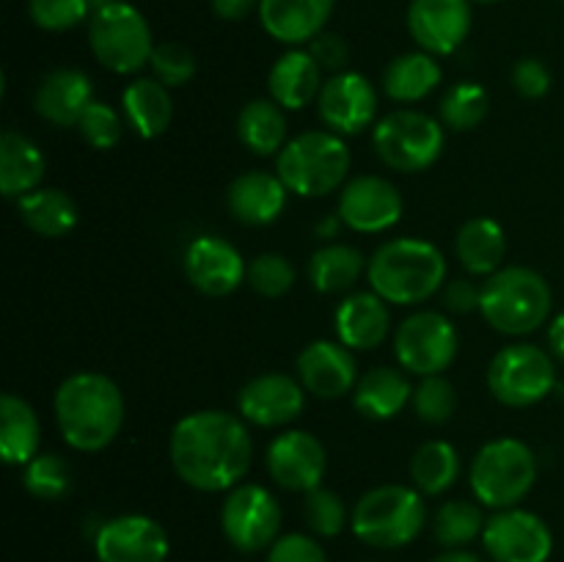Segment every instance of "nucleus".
I'll return each mask as SVG.
<instances>
[{"instance_id": "bb28decb", "label": "nucleus", "mask_w": 564, "mask_h": 562, "mask_svg": "<svg viewBox=\"0 0 564 562\" xmlns=\"http://www.w3.org/2000/svg\"><path fill=\"white\" fill-rule=\"evenodd\" d=\"M124 119L141 138H160L174 119V99L158 77H138L121 94Z\"/></svg>"}, {"instance_id": "c03bdc74", "label": "nucleus", "mask_w": 564, "mask_h": 562, "mask_svg": "<svg viewBox=\"0 0 564 562\" xmlns=\"http://www.w3.org/2000/svg\"><path fill=\"white\" fill-rule=\"evenodd\" d=\"M91 6V0H31L28 11H31L33 25L58 33L72 31L80 22H86Z\"/></svg>"}, {"instance_id": "603ef678", "label": "nucleus", "mask_w": 564, "mask_h": 562, "mask_svg": "<svg viewBox=\"0 0 564 562\" xmlns=\"http://www.w3.org/2000/svg\"><path fill=\"white\" fill-rule=\"evenodd\" d=\"M549 345H551V353H554V356L564 364V312H560L554 320H551Z\"/></svg>"}, {"instance_id": "f03ea898", "label": "nucleus", "mask_w": 564, "mask_h": 562, "mask_svg": "<svg viewBox=\"0 0 564 562\" xmlns=\"http://www.w3.org/2000/svg\"><path fill=\"white\" fill-rule=\"evenodd\" d=\"M55 422L77 452L110 446L124 424V397L102 372H75L55 391Z\"/></svg>"}, {"instance_id": "473e14b6", "label": "nucleus", "mask_w": 564, "mask_h": 562, "mask_svg": "<svg viewBox=\"0 0 564 562\" xmlns=\"http://www.w3.org/2000/svg\"><path fill=\"white\" fill-rule=\"evenodd\" d=\"M441 64L435 55L416 50V53L397 55L383 72V88L394 102H419L441 86Z\"/></svg>"}, {"instance_id": "cd10ccee", "label": "nucleus", "mask_w": 564, "mask_h": 562, "mask_svg": "<svg viewBox=\"0 0 564 562\" xmlns=\"http://www.w3.org/2000/svg\"><path fill=\"white\" fill-rule=\"evenodd\" d=\"M44 154L31 138L6 130L0 136V193L6 198H20L36 191L44 180Z\"/></svg>"}, {"instance_id": "09e8293b", "label": "nucleus", "mask_w": 564, "mask_h": 562, "mask_svg": "<svg viewBox=\"0 0 564 562\" xmlns=\"http://www.w3.org/2000/svg\"><path fill=\"white\" fill-rule=\"evenodd\" d=\"M308 53L314 55V61L319 64V69H328L339 75L347 64V55H350V47H347L345 39L339 33H319L317 39H312V47Z\"/></svg>"}, {"instance_id": "f704fd0d", "label": "nucleus", "mask_w": 564, "mask_h": 562, "mask_svg": "<svg viewBox=\"0 0 564 562\" xmlns=\"http://www.w3.org/2000/svg\"><path fill=\"white\" fill-rule=\"evenodd\" d=\"M367 259L358 248L345 246V242H330L308 259V281L323 295H339L347 292L358 279H361Z\"/></svg>"}, {"instance_id": "c85d7f7f", "label": "nucleus", "mask_w": 564, "mask_h": 562, "mask_svg": "<svg viewBox=\"0 0 564 562\" xmlns=\"http://www.w3.org/2000/svg\"><path fill=\"white\" fill-rule=\"evenodd\" d=\"M411 397L413 386L400 369L375 367L356 383L352 406H356V411L361 417L375 419V422H386V419L397 417L411 402Z\"/></svg>"}, {"instance_id": "f257e3e1", "label": "nucleus", "mask_w": 564, "mask_h": 562, "mask_svg": "<svg viewBox=\"0 0 564 562\" xmlns=\"http://www.w3.org/2000/svg\"><path fill=\"white\" fill-rule=\"evenodd\" d=\"M171 466L182 483L204 494L240 485L251 468L253 441L246 419L229 411H196L182 417L171 430Z\"/></svg>"}, {"instance_id": "6e6d98bb", "label": "nucleus", "mask_w": 564, "mask_h": 562, "mask_svg": "<svg viewBox=\"0 0 564 562\" xmlns=\"http://www.w3.org/2000/svg\"><path fill=\"white\" fill-rule=\"evenodd\" d=\"M94 6H105V3H121V0H91Z\"/></svg>"}, {"instance_id": "0eeeda50", "label": "nucleus", "mask_w": 564, "mask_h": 562, "mask_svg": "<svg viewBox=\"0 0 564 562\" xmlns=\"http://www.w3.org/2000/svg\"><path fill=\"white\" fill-rule=\"evenodd\" d=\"M471 490L477 501L494 510L516 507L538 479V457L518 439H494L474 455Z\"/></svg>"}, {"instance_id": "5701e85b", "label": "nucleus", "mask_w": 564, "mask_h": 562, "mask_svg": "<svg viewBox=\"0 0 564 562\" xmlns=\"http://www.w3.org/2000/svg\"><path fill=\"white\" fill-rule=\"evenodd\" d=\"M94 102L91 77L72 66L47 72L33 97V108L55 127H77L80 116Z\"/></svg>"}, {"instance_id": "a211bd4d", "label": "nucleus", "mask_w": 564, "mask_h": 562, "mask_svg": "<svg viewBox=\"0 0 564 562\" xmlns=\"http://www.w3.org/2000/svg\"><path fill=\"white\" fill-rule=\"evenodd\" d=\"M99 562H165L169 534L149 516H119L99 527L94 538Z\"/></svg>"}, {"instance_id": "c9c22d12", "label": "nucleus", "mask_w": 564, "mask_h": 562, "mask_svg": "<svg viewBox=\"0 0 564 562\" xmlns=\"http://www.w3.org/2000/svg\"><path fill=\"white\" fill-rule=\"evenodd\" d=\"M460 477V455L449 441H427L416 450L411 461L413 488L427 496L449 490Z\"/></svg>"}, {"instance_id": "423d86ee", "label": "nucleus", "mask_w": 564, "mask_h": 562, "mask_svg": "<svg viewBox=\"0 0 564 562\" xmlns=\"http://www.w3.org/2000/svg\"><path fill=\"white\" fill-rule=\"evenodd\" d=\"M427 510L416 488L380 485L367 490L352 510V532L372 549H402L419 538Z\"/></svg>"}, {"instance_id": "7c9ffc66", "label": "nucleus", "mask_w": 564, "mask_h": 562, "mask_svg": "<svg viewBox=\"0 0 564 562\" xmlns=\"http://www.w3.org/2000/svg\"><path fill=\"white\" fill-rule=\"evenodd\" d=\"M455 251L471 275H494L507 257V235L494 218H471L457 231Z\"/></svg>"}, {"instance_id": "3c124183", "label": "nucleus", "mask_w": 564, "mask_h": 562, "mask_svg": "<svg viewBox=\"0 0 564 562\" xmlns=\"http://www.w3.org/2000/svg\"><path fill=\"white\" fill-rule=\"evenodd\" d=\"M213 6L215 17L226 22H237V20H246L253 9H259V0H209Z\"/></svg>"}, {"instance_id": "20e7f679", "label": "nucleus", "mask_w": 564, "mask_h": 562, "mask_svg": "<svg viewBox=\"0 0 564 562\" xmlns=\"http://www.w3.org/2000/svg\"><path fill=\"white\" fill-rule=\"evenodd\" d=\"M551 306H554V292L549 281L532 268H512L496 270L488 275L479 295V312L494 325L499 334L523 336L538 331L549 320Z\"/></svg>"}, {"instance_id": "4d7b16f0", "label": "nucleus", "mask_w": 564, "mask_h": 562, "mask_svg": "<svg viewBox=\"0 0 564 562\" xmlns=\"http://www.w3.org/2000/svg\"><path fill=\"white\" fill-rule=\"evenodd\" d=\"M471 3H501V0H471Z\"/></svg>"}, {"instance_id": "412c9836", "label": "nucleus", "mask_w": 564, "mask_h": 562, "mask_svg": "<svg viewBox=\"0 0 564 562\" xmlns=\"http://www.w3.org/2000/svg\"><path fill=\"white\" fill-rule=\"evenodd\" d=\"M297 378L303 389L323 400L345 397L358 383V367L350 347L341 342L317 339L306 345L297 356Z\"/></svg>"}, {"instance_id": "8fccbe9b", "label": "nucleus", "mask_w": 564, "mask_h": 562, "mask_svg": "<svg viewBox=\"0 0 564 562\" xmlns=\"http://www.w3.org/2000/svg\"><path fill=\"white\" fill-rule=\"evenodd\" d=\"M479 295H482V287L471 284V281L455 279L444 287V306L449 312L468 314L474 309H479Z\"/></svg>"}, {"instance_id": "a18cd8bd", "label": "nucleus", "mask_w": 564, "mask_h": 562, "mask_svg": "<svg viewBox=\"0 0 564 562\" xmlns=\"http://www.w3.org/2000/svg\"><path fill=\"white\" fill-rule=\"evenodd\" d=\"M77 130H80L83 141H86L88 147L113 149L116 143H119L124 125H121V116L116 114L108 102L94 99L86 108V114L80 116V121H77Z\"/></svg>"}, {"instance_id": "b1692460", "label": "nucleus", "mask_w": 564, "mask_h": 562, "mask_svg": "<svg viewBox=\"0 0 564 562\" xmlns=\"http://www.w3.org/2000/svg\"><path fill=\"white\" fill-rule=\"evenodd\" d=\"M286 193L290 191L279 174L253 169L235 176V182L226 191V204L240 224L268 226L279 220L286 209Z\"/></svg>"}, {"instance_id": "72a5a7b5", "label": "nucleus", "mask_w": 564, "mask_h": 562, "mask_svg": "<svg viewBox=\"0 0 564 562\" xmlns=\"http://www.w3.org/2000/svg\"><path fill=\"white\" fill-rule=\"evenodd\" d=\"M17 213L25 220L28 229L42 237H64L75 229L77 207L69 193L58 187H36L17 198Z\"/></svg>"}, {"instance_id": "5fc2aeb1", "label": "nucleus", "mask_w": 564, "mask_h": 562, "mask_svg": "<svg viewBox=\"0 0 564 562\" xmlns=\"http://www.w3.org/2000/svg\"><path fill=\"white\" fill-rule=\"evenodd\" d=\"M339 224H341L339 215H336V218H325L323 224L317 226V237H330V235H336V229H339Z\"/></svg>"}, {"instance_id": "ddd939ff", "label": "nucleus", "mask_w": 564, "mask_h": 562, "mask_svg": "<svg viewBox=\"0 0 564 562\" xmlns=\"http://www.w3.org/2000/svg\"><path fill=\"white\" fill-rule=\"evenodd\" d=\"M485 551L494 562H549L554 534L549 523L529 510H499L485 523Z\"/></svg>"}, {"instance_id": "2eb2a0df", "label": "nucleus", "mask_w": 564, "mask_h": 562, "mask_svg": "<svg viewBox=\"0 0 564 562\" xmlns=\"http://www.w3.org/2000/svg\"><path fill=\"white\" fill-rule=\"evenodd\" d=\"M268 472L281 488L297 490V494H308V490L319 488L328 472V455L325 446L319 444L317 435L306 433V430H286V433L275 435L268 446Z\"/></svg>"}, {"instance_id": "aec40b11", "label": "nucleus", "mask_w": 564, "mask_h": 562, "mask_svg": "<svg viewBox=\"0 0 564 562\" xmlns=\"http://www.w3.org/2000/svg\"><path fill=\"white\" fill-rule=\"evenodd\" d=\"M185 275L198 292L209 298H224L235 292L248 275L242 253L229 240L215 235H202L187 246Z\"/></svg>"}, {"instance_id": "39448f33", "label": "nucleus", "mask_w": 564, "mask_h": 562, "mask_svg": "<svg viewBox=\"0 0 564 562\" xmlns=\"http://www.w3.org/2000/svg\"><path fill=\"white\" fill-rule=\"evenodd\" d=\"M350 149L330 130H308L286 141L275 160V174L286 191L303 198L328 196L347 180Z\"/></svg>"}, {"instance_id": "6e6552de", "label": "nucleus", "mask_w": 564, "mask_h": 562, "mask_svg": "<svg viewBox=\"0 0 564 562\" xmlns=\"http://www.w3.org/2000/svg\"><path fill=\"white\" fill-rule=\"evenodd\" d=\"M88 44H91L94 58L116 75L141 72L158 47L147 17L127 0L94 9L88 20Z\"/></svg>"}, {"instance_id": "a19ab883", "label": "nucleus", "mask_w": 564, "mask_h": 562, "mask_svg": "<svg viewBox=\"0 0 564 562\" xmlns=\"http://www.w3.org/2000/svg\"><path fill=\"white\" fill-rule=\"evenodd\" d=\"M303 516H306L308 529L319 538H336L347 527V507L339 494L328 488H314L303 501Z\"/></svg>"}, {"instance_id": "79ce46f5", "label": "nucleus", "mask_w": 564, "mask_h": 562, "mask_svg": "<svg viewBox=\"0 0 564 562\" xmlns=\"http://www.w3.org/2000/svg\"><path fill=\"white\" fill-rule=\"evenodd\" d=\"M149 66H152L154 77L169 88L185 86V83H191L198 72L196 55H193V50L182 42H160L158 47H154Z\"/></svg>"}, {"instance_id": "9d476101", "label": "nucleus", "mask_w": 564, "mask_h": 562, "mask_svg": "<svg viewBox=\"0 0 564 562\" xmlns=\"http://www.w3.org/2000/svg\"><path fill=\"white\" fill-rule=\"evenodd\" d=\"M488 386L507 408H529L556 389V367L543 347L516 342L501 347L488 367Z\"/></svg>"}, {"instance_id": "393cba45", "label": "nucleus", "mask_w": 564, "mask_h": 562, "mask_svg": "<svg viewBox=\"0 0 564 562\" xmlns=\"http://www.w3.org/2000/svg\"><path fill=\"white\" fill-rule=\"evenodd\" d=\"M336 336L350 350H375L391 328L389 303L378 292H352L336 309Z\"/></svg>"}, {"instance_id": "a878e982", "label": "nucleus", "mask_w": 564, "mask_h": 562, "mask_svg": "<svg viewBox=\"0 0 564 562\" xmlns=\"http://www.w3.org/2000/svg\"><path fill=\"white\" fill-rule=\"evenodd\" d=\"M270 99L284 110H301L323 91V69L308 50H286L268 75Z\"/></svg>"}, {"instance_id": "f3484780", "label": "nucleus", "mask_w": 564, "mask_h": 562, "mask_svg": "<svg viewBox=\"0 0 564 562\" xmlns=\"http://www.w3.org/2000/svg\"><path fill=\"white\" fill-rule=\"evenodd\" d=\"M408 31L430 55H452L471 31V0H411Z\"/></svg>"}, {"instance_id": "1a4fd4ad", "label": "nucleus", "mask_w": 564, "mask_h": 562, "mask_svg": "<svg viewBox=\"0 0 564 562\" xmlns=\"http://www.w3.org/2000/svg\"><path fill=\"white\" fill-rule=\"evenodd\" d=\"M444 127L422 110H394L375 125V152L389 169L416 174L430 169L444 152Z\"/></svg>"}, {"instance_id": "9b49d317", "label": "nucleus", "mask_w": 564, "mask_h": 562, "mask_svg": "<svg viewBox=\"0 0 564 562\" xmlns=\"http://www.w3.org/2000/svg\"><path fill=\"white\" fill-rule=\"evenodd\" d=\"M220 527L226 540L242 554H257L279 540L281 505L268 488L242 483L231 488L220 507Z\"/></svg>"}, {"instance_id": "49530a36", "label": "nucleus", "mask_w": 564, "mask_h": 562, "mask_svg": "<svg viewBox=\"0 0 564 562\" xmlns=\"http://www.w3.org/2000/svg\"><path fill=\"white\" fill-rule=\"evenodd\" d=\"M268 562H328L323 545L314 538L301 532L281 534L273 545H270Z\"/></svg>"}, {"instance_id": "864d4df0", "label": "nucleus", "mask_w": 564, "mask_h": 562, "mask_svg": "<svg viewBox=\"0 0 564 562\" xmlns=\"http://www.w3.org/2000/svg\"><path fill=\"white\" fill-rule=\"evenodd\" d=\"M433 562H482L477 554H471V551H463V549H449L444 551V554L435 556Z\"/></svg>"}, {"instance_id": "6ab92c4d", "label": "nucleus", "mask_w": 564, "mask_h": 562, "mask_svg": "<svg viewBox=\"0 0 564 562\" xmlns=\"http://www.w3.org/2000/svg\"><path fill=\"white\" fill-rule=\"evenodd\" d=\"M306 406V389L284 372H268L248 380L237 395V411L257 428H284Z\"/></svg>"}, {"instance_id": "4c0bfd02", "label": "nucleus", "mask_w": 564, "mask_h": 562, "mask_svg": "<svg viewBox=\"0 0 564 562\" xmlns=\"http://www.w3.org/2000/svg\"><path fill=\"white\" fill-rule=\"evenodd\" d=\"M488 116V91L479 83H455L441 99V121L449 130H474Z\"/></svg>"}, {"instance_id": "37998d69", "label": "nucleus", "mask_w": 564, "mask_h": 562, "mask_svg": "<svg viewBox=\"0 0 564 562\" xmlns=\"http://www.w3.org/2000/svg\"><path fill=\"white\" fill-rule=\"evenodd\" d=\"M248 284L264 298H281L295 287V268L281 253H259L248 264Z\"/></svg>"}, {"instance_id": "f8f14e48", "label": "nucleus", "mask_w": 564, "mask_h": 562, "mask_svg": "<svg viewBox=\"0 0 564 562\" xmlns=\"http://www.w3.org/2000/svg\"><path fill=\"white\" fill-rule=\"evenodd\" d=\"M460 347L457 328L441 312H416L402 320L394 334V353L402 369L413 375H444Z\"/></svg>"}, {"instance_id": "dca6fc26", "label": "nucleus", "mask_w": 564, "mask_h": 562, "mask_svg": "<svg viewBox=\"0 0 564 562\" xmlns=\"http://www.w3.org/2000/svg\"><path fill=\"white\" fill-rule=\"evenodd\" d=\"M341 224L361 235H378L402 218V196L389 180L375 174L352 176L339 196Z\"/></svg>"}, {"instance_id": "58836bf2", "label": "nucleus", "mask_w": 564, "mask_h": 562, "mask_svg": "<svg viewBox=\"0 0 564 562\" xmlns=\"http://www.w3.org/2000/svg\"><path fill=\"white\" fill-rule=\"evenodd\" d=\"M22 483H25L28 494H33L36 499L55 501L69 494V466L61 455L44 452V455H36L28 463L25 472H22Z\"/></svg>"}, {"instance_id": "de8ad7c7", "label": "nucleus", "mask_w": 564, "mask_h": 562, "mask_svg": "<svg viewBox=\"0 0 564 562\" xmlns=\"http://www.w3.org/2000/svg\"><path fill=\"white\" fill-rule=\"evenodd\" d=\"M512 86L521 97L540 99L551 91V72L540 58H521L512 69Z\"/></svg>"}, {"instance_id": "ea45409f", "label": "nucleus", "mask_w": 564, "mask_h": 562, "mask_svg": "<svg viewBox=\"0 0 564 562\" xmlns=\"http://www.w3.org/2000/svg\"><path fill=\"white\" fill-rule=\"evenodd\" d=\"M413 411L422 422L444 424L455 417L457 411V391L444 375H430L413 389Z\"/></svg>"}, {"instance_id": "4468645a", "label": "nucleus", "mask_w": 564, "mask_h": 562, "mask_svg": "<svg viewBox=\"0 0 564 562\" xmlns=\"http://www.w3.org/2000/svg\"><path fill=\"white\" fill-rule=\"evenodd\" d=\"M323 125L336 136H358L378 114V91L361 72H339L323 83L317 97Z\"/></svg>"}, {"instance_id": "c756f323", "label": "nucleus", "mask_w": 564, "mask_h": 562, "mask_svg": "<svg viewBox=\"0 0 564 562\" xmlns=\"http://www.w3.org/2000/svg\"><path fill=\"white\" fill-rule=\"evenodd\" d=\"M42 428L39 417L22 397H0V455L9 466H28L39 455Z\"/></svg>"}, {"instance_id": "2f4dec72", "label": "nucleus", "mask_w": 564, "mask_h": 562, "mask_svg": "<svg viewBox=\"0 0 564 562\" xmlns=\"http://www.w3.org/2000/svg\"><path fill=\"white\" fill-rule=\"evenodd\" d=\"M286 110L275 99H251L237 116V136L242 147L259 158L279 154L286 147Z\"/></svg>"}, {"instance_id": "4be33fe9", "label": "nucleus", "mask_w": 564, "mask_h": 562, "mask_svg": "<svg viewBox=\"0 0 564 562\" xmlns=\"http://www.w3.org/2000/svg\"><path fill=\"white\" fill-rule=\"evenodd\" d=\"M336 0H259L262 28L281 44H306L317 39L334 14Z\"/></svg>"}, {"instance_id": "e433bc0d", "label": "nucleus", "mask_w": 564, "mask_h": 562, "mask_svg": "<svg viewBox=\"0 0 564 562\" xmlns=\"http://www.w3.org/2000/svg\"><path fill=\"white\" fill-rule=\"evenodd\" d=\"M485 516L482 507L474 505V501H446L438 507L433 518V532L435 540L446 549H460V545L471 543L474 538L485 532Z\"/></svg>"}, {"instance_id": "7ed1b4c3", "label": "nucleus", "mask_w": 564, "mask_h": 562, "mask_svg": "<svg viewBox=\"0 0 564 562\" xmlns=\"http://www.w3.org/2000/svg\"><path fill=\"white\" fill-rule=\"evenodd\" d=\"M369 284L386 303L413 306L441 290L446 279V259L433 242L419 237L389 240L372 253L367 264Z\"/></svg>"}]
</instances>
